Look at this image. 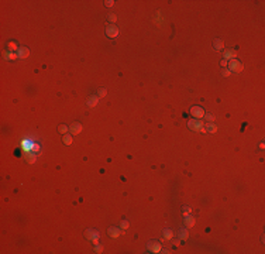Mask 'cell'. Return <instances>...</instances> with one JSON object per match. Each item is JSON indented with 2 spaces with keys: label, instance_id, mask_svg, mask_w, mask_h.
I'll return each mask as SVG.
<instances>
[{
  "label": "cell",
  "instance_id": "cell-18",
  "mask_svg": "<svg viewBox=\"0 0 265 254\" xmlns=\"http://www.w3.org/2000/svg\"><path fill=\"white\" fill-rule=\"evenodd\" d=\"M162 237L165 238V240H172V237H174V231L171 230V229H164V231H162Z\"/></svg>",
  "mask_w": 265,
  "mask_h": 254
},
{
  "label": "cell",
  "instance_id": "cell-27",
  "mask_svg": "<svg viewBox=\"0 0 265 254\" xmlns=\"http://www.w3.org/2000/svg\"><path fill=\"white\" fill-rule=\"evenodd\" d=\"M205 119L207 120L209 123H213V121H214V116H213V114H205Z\"/></svg>",
  "mask_w": 265,
  "mask_h": 254
},
{
  "label": "cell",
  "instance_id": "cell-17",
  "mask_svg": "<svg viewBox=\"0 0 265 254\" xmlns=\"http://www.w3.org/2000/svg\"><path fill=\"white\" fill-rule=\"evenodd\" d=\"M96 104H99V97L97 96H90L88 99V106L89 107H95Z\"/></svg>",
  "mask_w": 265,
  "mask_h": 254
},
{
  "label": "cell",
  "instance_id": "cell-32",
  "mask_svg": "<svg viewBox=\"0 0 265 254\" xmlns=\"http://www.w3.org/2000/svg\"><path fill=\"white\" fill-rule=\"evenodd\" d=\"M161 253H164V254H168V253H171L169 250H167V248H161Z\"/></svg>",
  "mask_w": 265,
  "mask_h": 254
},
{
  "label": "cell",
  "instance_id": "cell-1",
  "mask_svg": "<svg viewBox=\"0 0 265 254\" xmlns=\"http://www.w3.org/2000/svg\"><path fill=\"white\" fill-rule=\"evenodd\" d=\"M188 127L192 131H205V124L202 123V120L199 119H192L188 121Z\"/></svg>",
  "mask_w": 265,
  "mask_h": 254
},
{
  "label": "cell",
  "instance_id": "cell-34",
  "mask_svg": "<svg viewBox=\"0 0 265 254\" xmlns=\"http://www.w3.org/2000/svg\"><path fill=\"white\" fill-rule=\"evenodd\" d=\"M92 241H93V244H99V237L93 238V240H92Z\"/></svg>",
  "mask_w": 265,
  "mask_h": 254
},
{
  "label": "cell",
  "instance_id": "cell-6",
  "mask_svg": "<svg viewBox=\"0 0 265 254\" xmlns=\"http://www.w3.org/2000/svg\"><path fill=\"white\" fill-rule=\"evenodd\" d=\"M106 35H107L109 38H116V37L119 35V28H117L116 25H113V24H109V25L106 27Z\"/></svg>",
  "mask_w": 265,
  "mask_h": 254
},
{
  "label": "cell",
  "instance_id": "cell-26",
  "mask_svg": "<svg viewBox=\"0 0 265 254\" xmlns=\"http://www.w3.org/2000/svg\"><path fill=\"white\" fill-rule=\"evenodd\" d=\"M192 213V207L190 206H183V216H188V214Z\"/></svg>",
  "mask_w": 265,
  "mask_h": 254
},
{
  "label": "cell",
  "instance_id": "cell-22",
  "mask_svg": "<svg viewBox=\"0 0 265 254\" xmlns=\"http://www.w3.org/2000/svg\"><path fill=\"white\" fill-rule=\"evenodd\" d=\"M7 48H8V51L10 52H13V51H17L18 49V45H17L16 42H13V41H10V42H7Z\"/></svg>",
  "mask_w": 265,
  "mask_h": 254
},
{
  "label": "cell",
  "instance_id": "cell-5",
  "mask_svg": "<svg viewBox=\"0 0 265 254\" xmlns=\"http://www.w3.org/2000/svg\"><path fill=\"white\" fill-rule=\"evenodd\" d=\"M23 150H24V152H31V151L34 152V151L38 150V145H35L32 140H24L23 141Z\"/></svg>",
  "mask_w": 265,
  "mask_h": 254
},
{
  "label": "cell",
  "instance_id": "cell-21",
  "mask_svg": "<svg viewBox=\"0 0 265 254\" xmlns=\"http://www.w3.org/2000/svg\"><path fill=\"white\" fill-rule=\"evenodd\" d=\"M62 141H64L65 145H71V144H72V134H65L64 138H62Z\"/></svg>",
  "mask_w": 265,
  "mask_h": 254
},
{
  "label": "cell",
  "instance_id": "cell-31",
  "mask_svg": "<svg viewBox=\"0 0 265 254\" xmlns=\"http://www.w3.org/2000/svg\"><path fill=\"white\" fill-rule=\"evenodd\" d=\"M220 65H221V66H227V59H221V61H220Z\"/></svg>",
  "mask_w": 265,
  "mask_h": 254
},
{
  "label": "cell",
  "instance_id": "cell-3",
  "mask_svg": "<svg viewBox=\"0 0 265 254\" xmlns=\"http://www.w3.org/2000/svg\"><path fill=\"white\" fill-rule=\"evenodd\" d=\"M190 114L193 116V119H203L205 117V109L202 107V106H193V107H190Z\"/></svg>",
  "mask_w": 265,
  "mask_h": 254
},
{
  "label": "cell",
  "instance_id": "cell-20",
  "mask_svg": "<svg viewBox=\"0 0 265 254\" xmlns=\"http://www.w3.org/2000/svg\"><path fill=\"white\" fill-rule=\"evenodd\" d=\"M58 131H59V134L65 135L68 131H69V127L65 126V124H59V126H58Z\"/></svg>",
  "mask_w": 265,
  "mask_h": 254
},
{
  "label": "cell",
  "instance_id": "cell-12",
  "mask_svg": "<svg viewBox=\"0 0 265 254\" xmlns=\"http://www.w3.org/2000/svg\"><path fill=\"white\" fill-rule=\"evenodd\" d=\"M24 159H25L27 164H34L35 159H37V157H35L34 152H24Z\"/></svg>",
  "mask_w": 265,
  "mask_h": 254
},
{
  "label": "cell",
  "instance_id": "cell-28",
  "mask_svg": "<svg viewBox=\"0 0 265 254\" xmlns=\"http://www.w3.org/2000/svg\"><path fill=\"white\" fill-rule=\"evenodd\" d=\"M107 18H109V21H110V23H116V20H117L116 14H109V16H107Z\"/></svg>",
  "mask_w": 265,
  "mask_h": 254
},
{
  "label": "cell",
  "instance_id": "cell-30",
  "mask_svg": "<svg viewBox=\"0 0 265 254\" xmlns=\"http://www.w3.org/2000/svg\"><path fill=\"white\" fill-rule=\"evenodd\" d=\"M113 4H114V1H113V0H106V1H105L106 7H112Z\"/></svg>",
  "mask_w": 265,
  "mask_h": 254
},
{
  "label": "cell",
  "instance_id": "cell-13",
  "mask_svg": "<svg viewBox=\"0 0 265 254\" xmlns=\"http://www.w3.org/2000/svg\"><path fill=\"white\" fill-rule=\"evenodd\" d=\"M195 223H196V220H195V217L193 216H190V214H188V216H185V226L186 227H193L195 226Z\"/></svg>",
  "mask_w": 265,
  "mask_h": 254
},
{
  "label": "cell",
  "instance_id": "cell-16",
  "mask_svg": "<svg viewBox=\"0 0 265 254\" xmlns=\"http://www.w3.org/2000/svg\"><path fill=\"white\" fill-rule=\"evenodd\" d=\"M178 236H179V240H188L189 238V231H188V229H181L178 231Z\"/></svg>",
  "mask_w": 265,
  "mask_h": 254
},
{
  "label": "cell",
  "instance_id": "cell-33",
  "mask_svg": "<svg viewBox=\"0 0 265 254\" xmlns=\"http://www.w3.org/2000/svg\"><path fill=\"white\" fill-rule=\"evenodd\" d=\"M179 244H181V240H178V241L175 240V241H174V246H175V247H178Z\"/></svg>",
  "mask_w": 265,
  "mask_h": 254
},
{
  "label": "cell",
  "instance_id": "cell-2",
  "mask_svg": "<svg viewBox=\"0 0 265 254\" xmlns=\"http://www.w3.org/2000/svg\"><path fill=\"white\" fill-rule=\"evenodd\" d=\"M227 65H228L227 69H228L230 72H235V73H240V72L243 71V68H244L243 62H240L238 59H231V61L227 62Z\"/></svg>",
  "mask_w": 265,
  "mask_h": 254
},
{
  "label": "cell",
  "instance_id": "cell-10",
  "mask_svg": "<svg viewBox=\"0 0 265 254\" xmlns=\"http://www.w3.org/2000/svg\"><path fill=\"white\" fill-rule=\"evenodd\" d=\"M30 55V49L27 47H20L18 49H17V56L20 58V59H24V58H27V56Z\"/></svg>",
  "mask_w": 265,
  "mask_h": 254
},
{
  "label": "cell",
  "instance_id": "cell-29",
  "mask_svg": "<svg viewBox=\"0 0 265 254\" xmlns=\"http://www.w3.org/2000/svg\"><path fill=\"white\" fill-rule=\"evenodd\" d=\"M230 73H231V72L228 71L227 68H223V71H221V75H223L224 78H227V76H230Z\"/></svg>",
  "mask_w": 265,
  "mask_h": 254
},
{
  "label": "cell",
  "instance_id": "cell-24",
  "mask_svg": "<svg viewBox=\"0 0 265 254\" xmlns=\"http://www.w3.org/2000/svg\"><path fill=\"white\" fill-rule=\"evenodd\" d=\"M130 226L129 220H121V224H120V229H123V230H127Z\"/></svg>",
  "mask_w": 265,
  "mask_h": 254
},
{
  "label": "cell",
  "instance_id": "cell-25",
  "mask_svg": "<svg viewBox=\"0 0 265 254\" xmlns=\"http://www.w3.org/2000/svg\"><path fill=\"white\" fill-rule=\"evenodd\" d=\"M95 253H97V254L103 253V246L102 244H95Z\"/></svg>",
  "mask_w": 265,
  "mask_h": 254
},
{
  "label": "cell",
  "instance_id": "cell-8",
  "mask_svg": "<svg viewBox=\"0 0 265 254\" xmlns=\"http://www.w3.org/2000/svg\"><path fill=\"white\" fill-rule=\"evenodd\" d=\"M85 237L88 238V240H93V238L96 237H100V233L95 229H88V230L85 231Z\"/></svg>",
  "mask_w": 265,
  "mask_h": 254
},
{
  "label": "cell",
  "instance_id": "cell-14",
  "mask_svg": "<svg viewBox=\"0 0 265 254\" xmlns=\"http://www.w3.org/2000/svg\"><path fill=\"white\" fill-rule=\"evenodd\" d=\"M213 48H214L216 51H221V49L224 48V42H223V40L217 38V40L213 41Z\"/></svg>",
  "mask_w": 265,
  "mask_h": 254
},
{
  "label": "cell",
  "instance_id": "cell-9",
  "mask_svg": "<svg viewBox=\"0 0 265 254\" xmlns=\"http://www.w3.org/2000/svg\"><path fill=\"white\" fill-rule=\"evenodd\" d=\"M223 55H224V59L231 61V59H235V56H237V51H235L234 48H231V49H224Z\"/></svg>",
  "mask_w": 265,
  "mask_h": 254
},
{
  "label": "cell",
  "instance_id": "cell-11",
  "mask_svg": "<svg viewBox=\"0 0 265 254\" xmlns=\"http://www.w3.org/2000/svg\"><path fill=\"white\" fill-rule=\"evenodd\" d=\"M107 233H109V236L113 238H117L121 234V229H119V227H114V226H112V227H109V230H107Z\"/></svg>",
  "mask_w": 265,
  "mask_h": 254
},
{
  "label": "cell",
  "instance_id": "cell-7",
  "mask_svg": "<svg viewBox=\"0 0 265 254\" xmlns=\"http://www.w3.org/2000/svg\"><path fill=\"white\" fill-rule=\"evenodd\" d=\"M69 131H71V134H72V135L79 134L80 131H82V124H80V123H78V121L72 123V124L69 126Z\"/></svg>",
  "mask_w": 265,
  "mask_h": 254
},
{
  "label": "cell",
  "instance_id": "cell-4",
  "mask_svg": "<svg viewBox=\"0 0 265 254\" xmlns=\"http://www.w3.org/2000/svg\"><path fill=\"white\" fill-rule=\"evenodd\" d=\"M147 248H148L150 253H161L162 246H161L160 241H157V240H150L148 244H147Z\"/></svg>",
  "mask_w": 265,
  "mask_h": 254
},
{
  "label": "cell",
  "instance_id": "cell-23",
  "mask_svg": "<svg viewBox=\"0 0 265 254\" xmlns=\"http://www.w3.org/2000/svg\"><path fill=\"white\" fill-rule=\"evenodd\" d=\"M107 95V89H106V87H100V89H99V90H97V97H99V99H100V97H105V96Z\"/></svg>",
  "mask_w": 265,
  "mask_h": 254
},
{
  "label": "cell",
  "instance_id": "cell-19",
  "mask_svg": "<svg viewBox=\"0 0 265 254\" xmlns=\"http://www.w3.org/2000/svg\"><path fill=\"white\" fill-rule=\"evenodd\" d=\"M3 56H4V59H17V58H18L17 54L10 52V51H4V52H3Z\"/></svg>",
  "mask_w": 265,
  "mask_h": 254
},
{
  "label": "cell",
  "instance_id": "cell-15",
  "mask_svg": "<svg viewBox=\"0 0 265 254\" xmlns=\"http://www.w3.org/2000/svg\"><path fill=\"white\" fill-rule=\"evenodd\" d=\"M205 131L213 134V133H216V131H217V126L214 124V123H207V124L205 126Z\"/></svg>",
  "mask_w": 265,
  "mask_h": 254
}]
</instances>
